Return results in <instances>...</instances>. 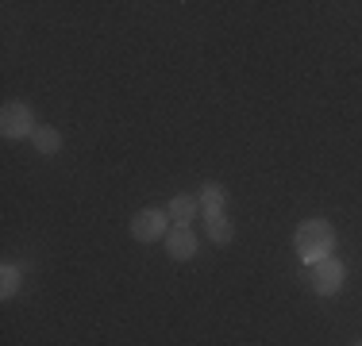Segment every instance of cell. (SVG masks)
Wrapping results in <instances>:
<instances>
[{
	"instance_id": "1",
	"label": "cell",
	"mask_w": 362,
	"mask_h": 346,
	"mask_svg": "<svg viewBox=\"0 0 362 346\" xmlns=\"http://www.w3.org/2000/svg\"><path fill=\"white\" fill-rule=\"evenodd\" d=\"M293 246H297L300 262H320V258H332L335 254V227L327 220H305L293 235Z\"/></svg>"
},
{
	"instance_id": "2",
	"label": "cell",
	"mask_w": 362,
	"mask_h": 346,
	"mask_svg": "<svg viewBox=\"0 0 362 346\" xmlns=\"http://www.w3.org/2000/svg\"><path fill=\"white\" fill-rule=\"evenodd\" d=\"M343 281H347V270H343V262L335 254L308 266V285H313L316 297H335L343 289Z\"/></svg>"
},
{
	"instance_id": "3",
	"label": "cell",
	"mask_w": 362,
	"mask_h": 346,
	"mask_svg": "<svg viewBox=\"0 0 362 346\" xmlns=\"http://www.w3.org/2000/svg\"><path fill=\"white\" fill-rule=\"evenodd\" d=\"M0 131L4 138H31L35 135V116L23 100H8L4 112H0Z\"/></svg>"
},
{
	"instance_id": "4",
	"label": "cell",
	"mask_w": 362,
	"mask_h": 346,
	"mask_svg": "<svg viewBox=\"0 0 362 346\" xmlns=\"http://www.w3.org/2000/svg\"><path fill=\"white\" fill-rule=\"evenodd\" d=\"M170 235V215L162 208H143V212L132 215V239L139 242H154Z\"/></svg>"
},
{
	"instance_id": "5",
	"label": "cell",
	"mask_w": 362,
	"mask_h": 346,
	"mask_svg": "<svg viewBox=\"0 0 362 346\" xmlns=\"http://www.w3.org/2000/svg\"><path fill=\"white\" fill-rule=\"evenodd\" d=\"M166 254L174 258V262H189V258L197 254V235L189 227H170L166 235Z\"/></svg>"
},
{
	"instance_id": "6",
	"label": "cell",
	"mask_w": 362,
	"mask_h": 346,
	"mask_svg": "<svg viewBox=\"0 0 362 346\" xmlns=\"http://www.w3.org/2000/svg\"><path fill=\"white\" fill-rule=\"evenodd\" d=\"M223 204H228V193H223V185L209 181V185L201 189V212H204V220H216V215H223Z\"/></svg>"
},
{
	"instance_id": "7",
	"label": "cell",
	"mask_w": 362,
	"mask_h": 346,
	"mask_svg": "<svg viewBox=\"0 0 362 346\" xmlns=\"http://www.w3.org/2000/svg\"><path fill=\"white\" fill-rule=\"evenodd\" d=\"M201 212V201H193V196H174L166 208V215H170V223L174 227H185V223H193V215Z\"/></svg>"
},
{
	"instance_id": "8",
	"label": "cell",
	"mask_w": 362,
	"mask_h": 346,
	"mask_svg": "<svg viewBox=\"0 0 362 346\" xmlns=\"http://www.w3.org/2000/svg\"><path fill=\"white\" fill-rule=\"evenodd\" d=\"M204 231H209V242H216V246H228V242L235 239V223H231L228 215H216V220H204Z\"/></svg>"
},
{
	"instance_id": "9",
	"label": "cell",
	"mask_w": 362,
	"mask_h": 346,
	"mask_svg": "<svg viewBox=\"0 0 362 346\" xmlns=\"http://www.w3.org/2000/svg\"><path fill=\"white\" fill-rule=\"evenodd\" d=\"M31 146H35L39 154H58L62 150V131H54V127H35Z\"/></svg>"
},
{
	"instance_id": "10",
	"label": "cell",
	"mask_w": 362,
	"mask_h": 346,
	"mask_svg": "<svg viewBox=\"0 0 362 346\" xmlns=\"http://www.w3.org/2000/svg\"><path fill=\"white\" fill-rule=\"evenodd\" d=\"M20 285H23V270L16 262H4V270H0V297L12 300L20 292Z\"/></svg>"
},
{
	"instance_id": "11",
	"label": "cell",
	"mask_w": 362,
	"mask_h": 346,
	"mask_svg": "<svg viewBox=\"0 0 362 346\" xmlns=\"http://www.w3.org/2000/svg\"><path fill=\"white\" fill-rule=\"evenodd\" d=\"M355 346H362V339H358V342H355Z\"/></svg>"
}]
</instances>
